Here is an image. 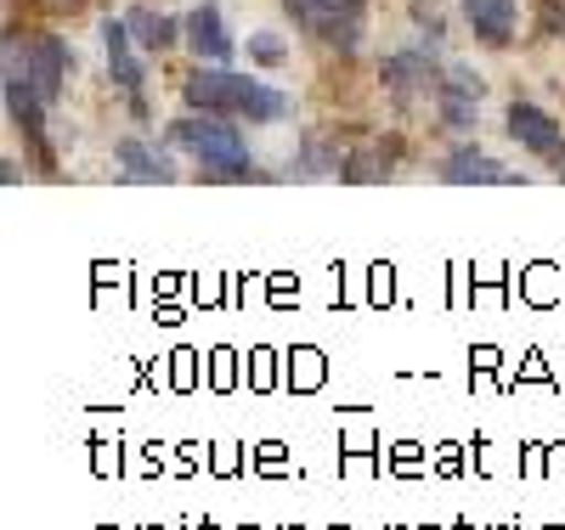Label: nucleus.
<instances>
[{"instance_id":"obj_5","label":"nucleus","mask_w":565,"mask_h":530,"mask_svg":"<svg viewBox=\"0 0 565 530\" xmlns=\"http://www.w3.org/2000/svg\"><path fill=\"white\" fill-rule=\"evenodd\" d=\"M441 74L447 68H436L430 52H402V57L385 63V85H391V96H402V102H407V96H418V90H436Z\"/></svg>"},{"instance_id":"obj_8","label":"nucleus","mask_w":565,"mask_h":530,"mask_svg":"<svg viewBox=\"0 0 565 530\" xmlns=\"http://www.w3.org/2000/svg\"><path fill=\"white\" fill-rule=\"evenodd\" d=\"M463 18L487 45H509L514 34V0H463Z\"/></svg>"},{"instance_id":"obj_16","label":"nucleus","mask_w":565,"mask_h":530,"mask_svg":"<svg viewBox=\"0 0 565 530\" xmlns=\"http://www.w3.org/2000/svg\"><path fill=\"white\" fill-rule=\"evenodd\" d=\"M441 90H458V96H476V102H481V96H487L481 74H469V68H447V74H441Z\"/></svg>"},{"instance_id":"obj_6","label":"nucleus","mask_w":565,"mask_h":530,"mask_svg":"<svg viewBox=\"0 0 565 530\" xmlns=\"http://www.w3.org/2000/svg\"><path fill=\"white\" fill-rule=\"evenodd\" d=\"M63 74H68V52H63V40H34L29 45V57H23V79L52 102V96L63 90Z\"/></svg>"},{"instance_id":"obj_18","label":"nucleus","mask_w":565,"mask_h":530,"mask_svg":"<svg viewBox=\"0 0 565 530\" xmlns=\"http://www.w3.org/2000/svg\"><path fill=\"white\" fill-rule=\"evenodd\" d=\"M317 372H322V361H317V356H300V378H295V383H300V390H311Z\"/></svg>"},{"instance_id":"obj_10","label":"nucleus","mask_w":565,"mask_h":530,"mask_svg":"<svg viewBox=\"0 0 565 530\" xmlns=\"http://www.w3.org/2000/svg\"><path fill=\"white\" fill-rule=\"evenodd\" d=\"M125 29H130V40L141 45V52H164V45H175V18H164L153 7H136L125 18Z\"/></svg>"},{"instance_id":"obj_12","label":"nucleus","mask_w":565,"mask_h":530,"mask_svg":"<svg viewBox=\"0 0 565 530\" xmlns=\"http://www.w3.org/2000/svg\"><path fill=\"white\" fill-rule=\"evenodd\" d=\"M114 159H119V170L130 181H170L175 175V164L170 159H153V148H141V141H119Z\"/></svg>"},{"instance_id":"obj_13","label":"nucleus","mask_w":565,"mask_h":530,"mask_svg":"<svg viewBox=\"0 0 565 530\" xmlns=\"http://www.w3.org/2000/svg\"><path fill=\"white\" fill-rule=\"evenodd\" d=\"M103 34H108V68H114V79H119V85L136 96V85H141V63H130V45H125V34H130V29L108 23Z\"/></svg>"},{"instance_id":"obj_1","label":"nucleus","mask_w":565,"mask_h":530,"mask_svg":"<svg viewBox=\"0 0 565 530\" xmlns=\"http://www.w3.org/2000/svg\"><path fill=\"white\" fill-rule=\"evenodd\" d=\"M186 108H204V113H244L255 125H271L282 108H289V96L282 90H266V85H249L244 74L232 68H204L186 79Z\"/></svg>"},{"instance_id":"obj_3","label":"nucleus","mask_w":565,"mask_h":530,"mask_svg":"<svg viewBox=\"0 0 565 530\" xmlns=\"http://www.w3.org/2000/svg\"><path fill=\"white\" fill-rule=\"evenodd\" d=\"M289 7L300 12V23L317 34V40H328V45H356V34H362V23H356V12L367 7V0H289Z\"/></svg>"},{"instance_id":"obj_14","label":"nucleus","mask_w":565,"mask_h":530,"mask_svg":"<svg viewBox=\"0 0 565 530\" xmlns=\"http://www.w3.org/2000/svg\"><path fill=\"white\" fill-rule=\"evenodd\" d=\"M476 113H481V108H476V96L441 90V119H447V125H458V130H463V125H476Z\"/></svg>"},{"instance_id":"obj_15","label":"nucleus","mask_w":565,"mask_h":530,"mask_svg":"<svg viewBox=\"0 0 565 530\" xmlns=\"http://www.w3.org/2000/svg\"><path fill=\"white\" fill-rule=\"evenodd\" d=\"M385 170H391V159L367 148V153H351V164H345V181H380Z\"/></svg>"},{"instance_id":"obj_17","label":"nucleus","mask_w":565,"mask_h":530,"mask_svg":"<svg viewBox=\"0 0 565 530\" xmlns=\"http://www.w3.org/2000/svg\"><path fill=\"white\" fill-rule=\"evenodd\" d=\"M249 57L255 63H282V40L277 34H249Z\"/></svg>"},{"instance_id":"obj_2","label":"nucleus","mask_w":565,"mask_h":530,"mask_svg":"<svg viewBox=\"0 0 565 530\" xmlns=\"http://www.w3.org/2000/svg\"><path fill=\"white\" fill-rule=\"evenodd\" d=\"M170 141H175L181 153H193L210 181H244V175H255V170L244 164V136L232 130L226 119H215V113L175 119V125H170Z\"/></svg>"},{"instance_id":"obj_9","label":"nucleus","mask_w":565,"mask_h":530,"mask_svg":"<svg viewBox=\"0 0 565 530\" xmlns=\"http://www.w3.org/2000/svg\"><path fill=\"white\" fill-rule=\"evenodd\" d=\"M186 40H193V52L210 57V63H226L232 57V40H226L215 7H193V12H186Z\"/></svg>"},{"instance_id":"obj_4","label":"nucleus","mask_w":565,"mask_h":530,"mask_svg":"<svg viewBox=\"0 0 565 530\" xmlns=\"http://www.w3.org/2000/svg\"><path fill=\"white\" fill-rule=\"evenodd\" d=\"M509 136L521 141L526 153H543V159H559V153H565L559 125H554L543 108H532V102H514V108H509Z\"/></svg>"},{"instance_id":"obj_11","label":"nucleus","mask_w":565,"mask_h":530,"mask_svg":"<svg viewBox=\"0 0 565 530\" xmlns=\"http://www.w3.org/2000/svg\"><path fill=\"white\" fill-rule=\"evenodd\" d=\"M447 181H514V170H503L498 159H487L481 148H458L447 164H441Z\"/></svg>"},{"instance_id":"obj_19","label":"nucleus","mask_w":565,"mask_h":530,"mask_svg":"<svg viewBox=\"0 0 565 530\" xmlns=\"http://www.w3.org/2000/svg\"><path fill=\"white\" fill-rule=\"evenodd\" d=\"M373 300H391V271H373Z\"/></svg>"},{"instance_id":"obj_7","label":"nucleus","mask_w":565,"mask_h":530,"mask_svg":"<svg viewBox=\"0 0 565 530\" xmlns=\"http://www.w3.org/2000/svg\"><path fill=\"white\" fill-rule=\"evenodd\" d=\"M345 164H351V153H345V141L340 136H328V130H311L306 141H300V175H345Z\"/></svg>"}]
</instances>
